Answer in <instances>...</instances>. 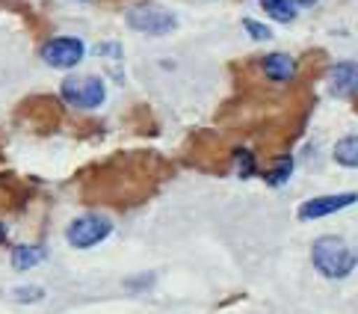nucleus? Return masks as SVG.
<instances>
[{
	"instance_id": "7",
	"label": "nucleus",
	"mask_w": 358,
	"mask_h": 314,
	"mask_svg": "<svg viewBox=\"0 0 358 314\" xmlns=\"http://www.w3.org/2000/svg\"><path fill=\"white\" fill-rule=\"evenodd\" d=\"M329 92L335 98H352L358 92V62L341 59L329 69Z\"/></svg>"
},
{
	"instance_id": "14",
	"label": "nucleus",
	"mask_w": 358,
	"mask_h": 314,
	"mask_svg": "<svg viewBox=\"0 0 358 314\" xmlns=\"http://www.w3.org/2000/svg\"><path fill=\"white\" fill-rule=\"evenodd\" d=\"M234 163H237V175H240V178H252V175L258 172L255 155L246 152V148H234Z\"/></svg>"
},
{
	"instance_id": "2",
	"label": "nucleus",
	"mask_w": 358,
	"mask_h": 314,
	"mask_svg": "<svg viewBox=\"0 0 358 314\" xmlns=\"http://www.w3.org/2000/svg\"><path fill=\"white\" fill-rule=\"evenodd\" d=\"M59 95L74 110H98L107 101V83L98 74H71L62 80Z\"/></svg>"
},
{
	"instance_id": "13",
	"label": "nucleus",
	"mask_w": 358,
	"mask_h": 314,
	"mask_svg": "<svg viewBox=\"0 0 358 314\" xmlns=\"http://www.w3.org/2000/svg\"><path fill=\"white\" fill-rule=\"evenodd\" d=\"M12 299H15V303H21V306L42 303V299H45V287H39V285H21V287H15V291H12Z\"/></svg>"
},
{
	"instance_id": "10",
	"label": "nucleus",
	"mask_w": 358,
	"mask_h": 314,
	"mask_svg": "<svg viewBox=\"0 0 358 314\" xmlns=\"http://www.w3.org/2000/svg\"><path fill=\"white\" fill-rule=\"evenodd\" d=\"M331 157H335V163H341V166L358 169V134L341 136L335 143V148H331Z\"/></svg>"
},
{
	"instance_id": "16",
	"label": "nucleus",
	"mask_w": 358,
	"mask_h": 314,
	"mask_svg": "<svg viewBox=\"0 0 358 314\" xmlns=\"http://www.w3.org/2000/svg\"><path fill=\"white\" fill-rule=\"evenodd\" d=\"M155 285V273H145V276H134V279H127L124 287L127 291H145V287Z\"/></svg>"
},
{
	"instance_id": "9",
	"label": "nucleus",
	"mask_w": 358,
	"mask_h": 314,
	"mask_svg": "<svg viewBox=\"0 0 358 314\" xmlns=\"http://www.w3.org/2000/svg\"><path fill=\"white\" fill-rule=\"evenodd\" d=\"M48 258V249L39 246V243H21L12 249V255H9V264H12V270H18V273H27L33 267H39V264Z\"/></svg>"
},
{
	"instance_id": "18",
	"label": "nucleus",
	"mask_w": 358,
	"mask_h": 314,
	"mask_svg": "<svg viewBox=\"0 0 358 314\" xmlns=\"http://www.w3.org/2000/svg\"><path fill=\"white\" fill-rule=\"evenodd\" d=\"M317 0H299V6H314Z\"/></svg>"
},
{
	"instance_id": "4",
	"label": "nucleus",
	"mask_w": 358,
	"mask_h": 314,
	"mask_svg": "<svg viewBox=\"0 0 358 314\" xmlns=\"http://www.w3.org/2000/svg\"><path fill=\"white\" fill-rule=\"evenodd\" d=\"M127 27L136 30V33H145V36H169L178 27V15L163 6L155 3H139L127 9Z\"/></svg>"
},
{
	"instance_id": "8",
	"label": "nucleus",
	"mask_w": 358,
	"mask_h": 314,
	"mask_svg": "<svg viewBox=\"0 0 358 314\" xmlns=\"http://www.w3.org/2000/svg\"><path fill=\"white\" fill-rule=\"evenodd\" d=\"M261 71H264L266 80L287 83V80H293V74H296V59L290 54H266L261 59Z\"/></svg>"
},
{
	"instance_id": "11",
	"label": "nucleus",
	"mask_w": 358,
	"mask_h": 314,
	"mask_svg": "<svg viewBox=\"0 0 358 314\" xmlns=\"http://www.w3.org/2000/svg\"><path fill=\"white\" fill-rule=\"evenodd\" d=\"M261 9L270 15L273 21L290 24L299 15V0H261Z\"/></svg>"
},
{
	"instance_id": "1",
	"label": "nucleus",
	"mask_w": 358,
	"mask_h": 314,
	"mask_svg": "<svg viewBox=\"0 0 358 314\" xmlns=\"http://www.w3.org/2000/svg\"><path fill=\"white\" fill-rule=\"evenodd\" d=\"M311 264L320 276H326L331 282H341L347 276H352V270L358 267V249L350 246L338 234L317 237L311 246Z\"/></svg>"
},
{
	"instance_id": "15",
	"label": "nucleus",
	"mask_w": 358,
	"mask_h": 314,
	"mask_svg": "<svg viewBox=\"0 0 358 314\" xmlns=\"http://www.w3.org/2000/svg\"><path fill=\"white\" fill-rule=\"evenodd\" d=\"M243 27H246V33L252 36L255 42H270V39H273V30L266 27V24L255 21V18H243Z\"/></svg>"
},
{
	"instance_id": "17",
	"label": "nucleus",
	"mask_w": 358,
	"mask_h": 314,
	"mask_svg": "<svg viewBox=\"0 0 358 314\" xmlns=\"http://www.w3.org/2000/svg\"><path fill=\"white\" fill-rule=\"evenodd\" d=\"M0 243H6V225L0 222Z\"/></svg>"
},
{
	"instance_id": "12",
	"label": "nucleus",
	"mask_w": 358,
	"mask_h": 314,
	"mask_svg": "<svg viewBox=\"0 0 358 314\" xmlns=\"http://www.w3.org/2000/svg\"><path fill=\"white\" fill-rule=\"evenodd\" d=\"M290 172H293V160L290 157H281V160H275V166L270 172H264V181L270 184V187H281V184L290 178Z\"/></svg>"
},
{
	"instance_id": "3",
	"label": "nucleus",
	"mask_w": 358,
	"mask_h": 314,
	"mask_svg": "<svg viewBox=\"0 0 358 314\" xmlns=\"http://www.w3.org/2000/svg\"><path fill=\"white\" fill-rule=\"evenodd\" d=\"M113 234V220L104 213H80L74 217L66 229V241L71 249H92L98 243H104Z\"/></svg>"
},
{
	"instance_id": "5",
	"label": "nucleus",
	"mask_w": 358,
	"mask_h": 314,
	"mask_svg": "<svg viewBox=\"0 0 358 314\" xmlns=\"http://www.w3.org/2000/svg\"><path fill=\"white\" fill-rule=\"evenodd\" d=\"M39 57H42L45 66L66 71V69H74L83 62L86 45H83V39H78V36H54V39H48L39 48Z\"/></svg>"
},
{
	"instance_id": "6",
	"label": "nucleus",
	"mask_w": 358,
	"mask_h": 314,
	"mask_svg": "<svg viewBox=\"0 0 358 314\" xmlns=\"http://www.w3.org/2000/svg\"><path fill=\"white\" fill-rule=\"evenodd\" d=\"M358 202V193H331V196H314L299 205V220H323L343 208Z\"/></svg>"
}]
</instances>
